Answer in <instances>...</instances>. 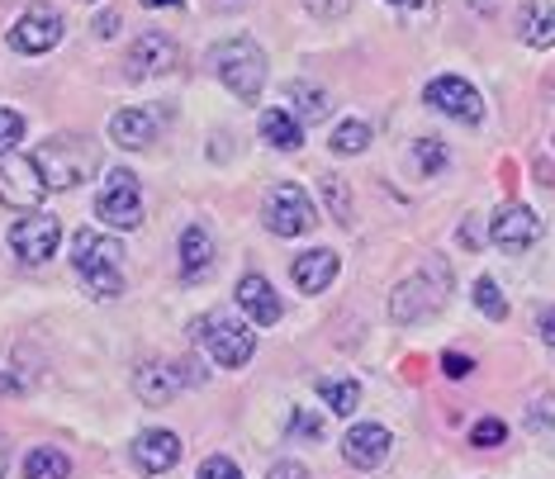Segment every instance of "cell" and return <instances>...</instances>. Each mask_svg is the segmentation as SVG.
<instances>
[{"mask_svg": "<svg viewBox=\"0 0 555 479\" xmlns=\"http://www.w3.org/2000/svg\"><path fill=\"white\" fill-rule=\"evenodd\" d=\"M447 295H451V267H447V257H427L418 271L409 275V281H399L395 285V295H389V319L395 323H423V319H433V313L447 305Z\"/></svg>", "mask_w": 555, "mask_h": 479, "instance_id": "6da1fadb", "label": "cell"}, {"mask_svg": "<svg viewBox=\"0 0 555 479\" xmlns=\"http://www.w3.org/2000/svg\"><path fill=\"white\" fill-rule=\"evenodd\" d=\"M119 257H124V247L115 243V237H105L95 229L72 233V267H77L81 285L91 289V299H119L124 295Z\"/></svg>", "mask_w": 555, "mask_h": 479, "instance_id": "7a4b0ae2", "label": "cell"}, {"mask_svg": "<svg viewBox=\"0 0 555 479\" xmlns=\"http://www.w3.org/2000/svg\"><path fill=\"white\" fill-rule=\"evenodd\" d=\"M34 161H39L48 191H72L86 176H95V147L86 138H48L34 147Z\"/></svg>", "mask_w": 555, "mask_h": 479, "instance_id": "3957f363", "label": "cell"}, {"mask_svg": "<svg viewBox=\"0 0 555 479\" xmlns=\"http://www.w3.org/2000/svg\"><path fill=\"white\" fill-rule=\"evenodd\" d=\"M214 72H219V81L229 86L237 100H257L261 86H267V53H261L251 39H229L214 48Z\"/></svg>", "mask_w": 555, "mask_h": 479, "instance_id": "277c9868", "label": "cell"}, {"mask_svg": "<svg viewBox=\"0 0 555 479\" xmlns=\"http://www.w3.org/2000/svg\"><path fill=\"white\" fill-rule=\"evenodd\" d=\"M195 342H205L214 365L237 371V365H247L251 351H257V333H251L247 323L229 319V313H205V319H195Z\"/></svg>", "mask_w": 555, "mask_h": 479, "instance_id": "5b68a950", "label": "cell"}, {"mask_svg": "<svg viewBox=\"0 0 555 479\" xmlns=\"http://www.w3.org/2000/svg\"><path fill=\"white\" fill-rule=\"evenodd\" d=\"M95 213L109 229H138L143 223V185L129 167H109L95 195Z\"/></svg>", "mask_w": 555, "mask_h": 479, "instance_id": "8992f818", "label": "cell"}, {"mask_svg": "<svg viewBox=\"0 0 555 479\" xmlns=\"http://www.w3.org/2000/svg\"><path fill=\"white\" fill-rule=\"evenodd\" d=\"M261 219H267V229L275 237H305L313 223H319V213H313V199L299 191L295 181H281V185H271Z\"/></svg>", "mask_w": 555, "mask_h": 479, "instance_id": "52a82bcc", "label": "cell"}, {"mask_svg": "<svg viewBox=\"0 0 555 479\" xmlns=\"http://www.w3.org/2000/svg\"><path fill=\"white\" fill-rule=\"evenodd\" d=\"M191 361H147V365H138V375H133V394L143 399V403H153V409H167V403L181 394L185 385H199L205 375L199 371H185Z\"/></svg>", "mask_w": 555, "mask_h": 479, "instance_id": "ba28073f", "label": "cell"}, {"mask_svg": "<svg viewBox=\"0 0 555 479\" xmlns=\"http://www.w3.org/2000/svg\"><path fill=\"white\" fill-rule=\"evenodd\" d=\"M48 195L43 171L34 153H10L0 157V205L10 209H39V199Z\"/></svg>", "mask_w": 555, "mask_h": 479, "instance_id": "9c48e42d", "label": "cell"}, {"mask_svg": "<svg viewBox=\"0 0 555 479\" xmlns=\"http://www.w3.org/2000/svg\"><path fill=\"white\" fill-rule=\"evenodd\" d=\"M176 62H181L176 39L147 29V34H138V39L129 43V53H124V77L129 81H157V77H167V72H176Z\"/></svg>", "mask_w": 555, "mask_h": 479, "instance_id": "30bf717a", "label": "cell"}, {"mask_svg": "<svg viewBox=\"0 0 555 479\" xmlns=\"http://www.w3.org/2000/svg\"><path fill=\"white\" fill-rule=\"evenodd\" d=\"M57 43H62V15L53 5H29L15 24H10V48H15V53L39 57Z\"/></svg>", "mask_w": 555, "mask_h": 479, "instance_id": "8fae6325", "label": "cell"}, {"mask_svg": "<svg viewBox=\"0 0 555 479\" xmlns=\"http://www.w3.org/2000/svg\"><path fill=\"white\" fill-rule=\"evenodd\" d=\"M10 247H15L20 261H34V267H39V261H48L62 247V223L53 213H39V209L24 213L15 229H10Z\"/></svg>", "mask_w": 555, "mask_h": 479, "instance_id": "7c38bea8", "label": "cell"}, {"mask_svg": "<svg viewBox=\"0 0 555 479\" xmlns=\"http://www.w3.org/2000/svg\"><path fill=\"white\" fill-rule=\"evenodd\" d=\"M423 100L437 109V115H447V119H461V124H479V119H485V100H479V91L465 77H437V81H427Z\"/></svg>", "mask_w": 555, "mask_h": 479, "instance_id": "4fadbf2b", "label": "cell"}, {"mask_svg": "<svg viewBox=\"0 0 555 479\" xmlns=\"http://www.w3.org/2000/svg\"><path fill=\"white\" fill-rule=\"evenodd\" d=\"M541 237V219L527 205H503L489 223V243L499 251H527Z\"/></svg>", "mask_w": 555, "mask_h": 479, "instance_id": "5bb4252c", "label": "cell"}, {"mask_svg": "<svg viewBox=\"0 0 555 479\" xmlns=\"http://www.w3.org/2000/svg\"><path fill=\"white\" fill-rule=\"evenodd\" d=\"M389 446H395V437H389L380 423H357L343 437V456L351 470H380L389 461Z\"/></svg>", "mask_w": 555, "mask_h": 479, "instance_id": "9a60e30c", "label": "cell"}, {"mask_svg": "<svg viewBox=\"0 0 555 479\" xmlns=\"http://www.w3.org/2000/svg\"><path fill=\"white\" fill-rule=\"evenodd\" d=\"M133 465L143 475H162V470H171L176 461H181V437L167 432V427H153V432H138L133 437Z\"/></svg>", "mask_w": 555, "mask_h": 479, "instance_id": "2e32d148", "label": "cell"}, {"mask_svg": "<svg viewBox=\"0 0 555 479\" xmlns=\"http://www.w3.org/2000/svg\"><path fill=\"white\" fill-rule=\"evenodd\" d=\"M237 305H243V313L257 327H275L281 323V295H275L271 289V281L267 275H243V281H237Z\"/></svg>", "mask_w": 555, "mask_h": 479, "instance_id": "e0dca14e", "label": "cell"}, {"mask_svg": "<svg viewBox=\"0 0 555 479\" xmlns=\"http://www.w3.org/2000/svg\"><path fill=\"white\" fill-rule=\"evenodd\" d=\"M337 267H343V257H337L333 247H313V251H299V261L289 267V281L305 289V295H323V289L333 285Z\"/></svg>", "mask_w": 555, "mask_h": 479, "instance_id": "ac0fdd59", "label": "cell"}, {"mask_svg": "<svg viewBox=\"0 0 555 479\" xmlns=\"http://www.w3.org/2000/svg\"><path fill=\"white\" fill-rule=\"evenodd\" d=\"M517 39L527 48H555V0H522V10H517Z\"/></svg>", "mask_w": 555, "mask_h": 479, "instance_id": "d6986e66", "label": "cell"}, {"mask_svg": "<svg viewBox=\"0 0 555 479\" xmlns=\"http://www.w3.org/2000/svg\"><path fill=\"white\" fill-rule=\"evenodd\" d=\"M214 267V237L205 223H185V233H181V275L185 281H199Z\"/></svg>", "mask_w": 555, "mask_h": 479, "instance_id": "ffe728a7", "label": "cell"}, {"mask_svg": "<svg viewBox=\"0 0 555 479\" xmlns=\"http://www.w3.org/2000/svg\"><path fill=\"white\" fill-rule=\"evenodd\" d=\"M109 138H115L119 147H147L157 138V119L147 115V109H119L115 119H109Z\"/></svg>", "mask_w": 555, "mask_h": 479, "instance_id": "44dd1931", "label": "cell"}, {"mask_svg": "<svg viewBox=\"0 0 555 479\" xmlns=\"http://www.w3.org/2000/svg\"><path fill=\"white\" fill-rule=\"evenodd\" d=\"M261 138H267L275 153H295V147H305V124L289 115V109H261Z\"/></svg>", "mask_w": 555, "mask_h": 479, "instance_id": "7402d4cb", "label": "cell"}, {"mask_svg": "<svg viewBox=\"0 0 555 479\" xmlns=\"http://www.w3.org/2000/svg\"><path fill=\"white\" fill-rule=\"evenodd\" d=\"M319 399L327 403V413H337V418H351L361 403V385L351 380V375H323L319 380Z\"/></svg>", "mask_w": 555, "mask_h": 479, "instance_id": "603a6c76", "label": "cell"}, {"mask_svg": "<svg viewBox=\"0 0 555 479\" xmlns=\"http://www.w3.org/2000/svg\"><path fill=\"white\" fill-rule=\"evenodd\" d=\"M67 475H72V461L57 446H34L24 456V479H67Z\"/></svg>", "mask_w": 555, "mask_h": 479, "instance_id": "cb8c5ba5", "label": "cell"}, {"mask_svg": "<svg viewBox=\"0 0 555 479\" xmlns=\"http://www.w3.org/2000/svg\"><path fill=\"white\" fill-rule=\"evenodd\" d=\"M289 105H295L299 119H327V109H333V100H327L323 86H309V81H289Z\"/></svg>", "mask_w": 555, "mask_h": 479, "instance_id": "d4e9b609", "label": "cell"}, {"mask_svg": "<svg viewBox=\"0 0 555 479\" xmlns=\"http://www.w3.org/2000/svg\"><path fill=\"white\" fill-rule=\"evenodd\" d=\"M327 147H333V157H361L365 147H371V124H361V119L337 124V133L327 138Z\"/></svg>", "mask_w": 555, "mask_h": 479, "instance_id": "484cf974", "label": "cell"}, {"mask_svg": "<svg viewBox=\"0 0 555 479\" xmlns=\"http://www.w3.org/2000/svg\"><path fill=\"white\" fill-rule=\"evenodd\" d=\"M470 295H475V305H479V313H485V319H494V323L508 319V299H503L499 281H489V275H479Z\"/></svg>", "mask_w": 555, "mask_h": 479, "instance_id": "4316f807", "label": "cell"}, {"mask_svg": "<svg viewBox=\"0 0 555 479\" xmlns=\"http://www.w3.org/2000/svg\"><path fill=\"white\" fill-rule=\"evenodd\" d=\"M413 161H418L423 176H441L447 171V161H451V153H447L441 138H418V143H413Z\"/></svg>", "mask_w": 555, "mask_h": 479, "instance_id": "83f0119b", "label": "cell"}, {"mask_svg": "<svg viewBox=\"0 0 555 479\" xmlns=\"http://www.w3.org/2000/svg\"><path fill=\"white\" fill-rule=\"evenodd\" d=\"M323 199H327V213L337 223H351V191L343 176H323Z\"/></svg>", "mask_w": 555, "mask_h": 479, "instance_id": "f1b7e54d", "label": "cell"}, {"mask_svg": "<svg viewBox=\"0 0 555 479\" xmlns=\"http://www.w3.org/2000/svg\"><path fill=\"white\" fill-rule=\"evenodd\" d=\"M503 441H508V427H503V418H479L470 427V446H479V451H494V446H503Z\"/></svg>", "mask_w": 555, "mask_h": 479, "instance_id": "f546056e", "label": "cell"}, {"mask_svg": "<svg viewBox=\"0 0 555 479\" xmlns=\"http://www.w3.org/2000/svg\"><path fill=\"white\" fill-rule=\"evenodd\" d=\"M195 479H243V470H237L233 456H205L199 461V470H195Z\"/></svg>", "mask_w": 555, "mask_h": 479, "instance_id": "4dcf8cb0", "label": "cell"}, {"mask_svg": "<svg viewBox=\"0 0 555 479\" xmlns=\"http://www.w3.org/2000/svg\"><path fill=\"white\" fill-rule=\"evenodd\" d=\"M285 432H289V437H309V441H323V423L313 418L309 409H295V413H289V423H285Z\"/></svg>", "mask_w": 555, "mask_h": 479, "instance_id": "1f68e13d", "label": "cell"}, {"mask_svg": "<svg viewBox=\"0 0 555 479\" xmlns=\"http://www.w3.org/2000/svg\"><path fill=\"white\" fill-rule=\"evenodd\" d=\"M24 138V115H15V109H0V153L5 147H15Z\"/></svg>", "mask_w": 555, "mask_h": 479, "instance_id": "d6a6232c", "label": "cell"}, {"mask_svg": "<svg viewBox=\"0 0 555 479\" xmlns=\"http://www.w3.org/2000/svg\"><path fill=\"white\" fill-rule=\"evenodd\" d=\"M470 371H475V361L465 357V351H441V375H447V380H465Z\"/></svg>", "mask_w": 555, "mask_h": 479, "instance_id": "836d02e7", "label": "cell"}, {"mask_svg": "<svg viewBox=\"0 0 555 479\" xmlns=\"http://www.w3.org/2000/svg\"><path fill=\"white\" fill-rule=\"evenodd\" d=\"M305 5H309V15H319V20H343L351 10V0H305Z\"/></svg>", "mask_w": 555, "mask_h": 479, "instance_id": "e575fe53", "label": "cell"}, {"mask_svg": "<svg viewBox=\"0 0 555 479\" xmlns=\"http://www.w3.org/2000/svg\"><path fill=\"white\" fill-rule=\"evenodd\" d=\"M267 479H309V470L299 461H275L267 470Z\"/></svg>", "mask_w": 555, "mask_h": 479, "instance_id": "d590c367", "label": "cell"}, {"mask_svg": "<svg viewBox=\"0 0 555 479\" xmlns=\"http://www.w3.org/2000/svg\"><path fill=\"white\" fill-rule=\"evenodd\" d=\"M91 29H95V39H115V34H119V15H115V10H109V15H95Z\"/></svg>", "mask_w": 555, "mask_h": 479, "instance_id": "8d00e7d4", "label": "cell"}, {"mask_svg": "<svg viewBox=\"0 0 555 479\" xmlns=\"http://www.w3.org/2000/svg\"><path fill=\"white\" fill-rule=\"evenodd\" d=\"M537 327H541V342H546V347H555V305H551V309H541Z\"/></svg>", "mask_w": 555, "mask_h": 479, "instance_id": "74e56055", "label": "cell"}, {"mask_svg": "<svg viewBox=\"0 0 555 479\" xmlns=\"http://www.w3.org/2000/svg\"><path fill=\"white\" fill-rule=\"evenodd\" d=\"M389 5H403V10H418V15H433V0H389Z\"/></svg>", "mask_w": 555, "mask_h": 479, "instance_id": "f35d334b", "label": "cell"}, {"mask_svg": "<svg viewBox=\"0 0 555 479\" xmlns=\"http://www.w3.org/2000/svg\"><path fill=\"white\" fill-rule=\"evenodd\" d=\"M167 5H171V10H181L185 0H143V10H167Z\"/></svg>", "mask_w": 555, "mask_h": 479, "instance_id": "ab89813d", "label": "cell"}, {"mask_svg": "<svg viewBox=\"0 0 555 479\" xmlns=\"http://www.w3.org/2000/svg\"><path fill=\"white\" fill-rule=\"evenodd\" d=\"M5 465H10V441L0 437V479H5Z\"/></svg>", "mask_w": 555, "mask_h": 479, "instance_id": "60d3db41", "label": "cell"}, {"mask_svg": "<svg viewBox=\"0 0 555 479\" xmlns=\"http://www.w3.org/2000/svg\"><path fill=\"white\" fill-rule=\"evenodd\" d=\"M15 389H20V385L10 380V375H0V394H15Z\"/></svg>", "mask_w": 555, "mask_h": 479, "instance_id": "b9f144b4", "label": "cell"}, {"mask_svg": "<svg viewBox=\"0 0 555 479\" xmlns=\"http://www.w3.org/2000/svg\"><path fill=\"white\" fill-rule=\"evenodd\" d=\"M499 5V0H475V10H494Z\"/></svg>", "mask_w": 555, "mask_h": 479, "instance_id": "7bdbcfd3", "label": "cell"}]
</instances>
